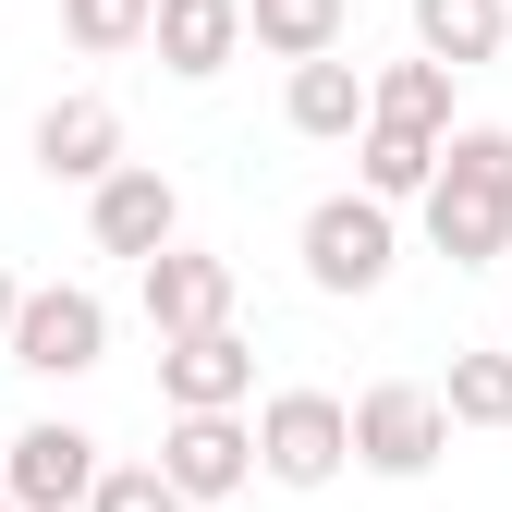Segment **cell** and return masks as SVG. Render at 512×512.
I'll list each match as a JSON object with an SVG mask.
<instances>
[{"instance_id":"obj_11","label":"cell","mask_w":512,"mask_h":512,"mask_svg":"<svg viewBox=\"0 0 512 512\" xmlns=\"http://www.w3.org/2000/svg\"><path fill=\"white\" fill-rule=\"evenodd\" d=\"M159 403L171 415H208V403H256V342L232 330H183V342H159Z\"/></svg>"},{"instance_id":"obj_23","label":"cell","mask_w":512,"mask_h":512,"mask_svg":"<svg viewBox=\"0 0 512 512\" xmlns=\"http://www.w3.org/2000/svg\"><path fill=\"white\" fill-rule=\"evenodd\" d=\"M500 342H512V317H500Z\"/></svg>"},{"instance_id":"obj_16","label":"cell","mask_w":512,"mask_h":512,"mask_svg":"<svg viewBox=\"0 0 512 512\" xmlns=\"http://www.w3.org/2000/svg\"><path fill=\"white\" fill-rule=\"evenodd\" d=\"M244 25H256L269 61H317V49L354 37V0H244Z\"/></svg>"},{"instance_id":"obj_1","label":"cell","mask_w":512,"mask_h":512,"mask_svg":"<svg viewBox=\"0 0 512 512\" xmlns=\"http://www.w3.org/2000/svg\"><path fill=\"white\" fill-rule=\"evenodd\" d=\"M415 220L452 269H500L512 256V122H452L439 135V183L415 196Z\"/></svg>"},{"instance_id":"obj_21","label":"cell","mask_w":512,"mask_h":512,"mask_svg":"<svg viewBox=\"0 0 512 512\" xmlns=\"http://www.w3.org/2000/svg\"><path fill=\"white\" fill-rule=\"evenodd\" d=\"M13 317H25V281H13V256H0V342H13Z\"/></svg>"},{"instance_id":"obj_12","label":"cell","mask_w":512,"mask_h":512,"mask_svg":"<svg viewBox=\"0 0 512 512\" xmlns=\"http://www.w3.org/2000/svg\"><path fill=\"white\" fill-rule=\"evenodd\" d=\"M25 159H37L49 183H110V171H122V110L86 98V86H74V98H49V110H37V135H25Z\"/></svg>"},{"instance_id":"obj_18","label":"cell","mask_w":512,"mask_h":512,"mask_svg":"<svg viewBox=\"0 0 512 512\" xmlns=\"http://www.w3.org/2000/svg\"><path fill=\"white\" fill-rule=\"evenodd\" d=\"M439 403H452V427H512V342H476V354H452Z\"/></svg>"},{"instance_id":"obj_13","label":"cell","mask_w":512,"mask_h":512,"mask_svg":"<svg viewBox=\"0 0 512 512\" xmlns=\"http://www.w3.org/2000/svg\"><path fill=\"white\" fill-rule=\"evenodd\" d=\"M281 122H293L305 147H354L366 122H378V86L354 74L342 49H317V61H293V86H281Z\"/></svg>"},{"instance_id":"obj_5","label":"cell","mask_w":512,"mask_h":512,"mask_svg":"<svg viewBox=\"0 0 512 512\" xmlns=\"http://www.w3.org/2000/svg\"><path fill=\"white\" fill-rule=\"evenodd\" d=\"M0 354L25 378H86V366H110V305L86 281H25V317H13Z\"/></svg>"},{"instance_id":"obj_22","label":"cell","mask_w":512,"mask_h":512,"mask_svg":"<svg viewBox=\"0 0 512 512\" xmlns=\"http://www.w3.org/2000/svg\"><path fill=\"white\" fill-rule=\"evenodd\" d=\"M0 512H25V500H13V488H0Z\"/></svg>"},{"instance_id":"obj_7","label":"cell","mask_w":512,"mask_h":512,"mask_svg":"<svg viewBox=\"0 0 512 512\" xmlns=\"http://www.w3.org/2000/svg\"><path fill=\"white\" fill-rule=\"evenodd\" d=\"M86 244L98 256H159V244H183V183L159 159H122L110 183H86Z\"/></svg>"},{"instance_id":"obj_8","label":"cell","mask_w":512,"mask_h":512,"mask_svg":"<svg viewBox=\"0 0 512 512\" xmlns=\"http://www.w3.org/2000/svg\"><path fill=\"white\" fill-rule=\"evenodd\" d=\"M159 464H171V488L196 500V512H208V500H232V488L256 476V415H244V403L171 415V427H159Z\"/></svg>"},{"instance_id":"obj_14","label":"cell","mask_w":512,"mask_h":512,"mask_svg":"<svg viewBox=\"0 0 512 512\" xmlns=\"http://www.w3.org/2000/svg\"><path fill=\"white\" fill-rule=\"evenodd\" d=\"M354 183L391 196V208H415L427 183H439V135H415V122H366V135H354Z\"/></svg>"},{"instance_id":"obj_6","label":"cell","mask_w":512,"mask_h":512,"mask_svg":"<svg viewBox=\"0 0 512 512\" xmlns=\"http://www.w3.org/2000/svg\"><path fill=\"white\" fill-rule=\"evenodd\" d=\"M98 476H110V452L74 415H37V427H13V452H0V488H13L25 512H86Z\"/></svg>"},{"instance_id":"obj_20","label":"cell","mask_w":512,"mask_h":512,"mask_svg":"<svg viewBox=\"0 0 512 512\" xmlns=\"http://www.w3.org/2000/svg\"><path fill=\"white\" fill-rule=\"evenodd\" d=\"M86 512H196V500H183V488H171V464H110Z\"/></svg>"},{"instance_id":"obj_4","label":"cell","mask_w":512,"mask_h":512,"mask_svg":"<svg viewBox=\"0 0 512 512\" xmlns=\"http://www.w3.org/2000/svg\"><path fill=\"white\" fill-rule=\"evenodd\" d=\"M354 464V403L342 391H269L256 403V476L269 488H330Z\"/></svg>"},{"instance_id":"obj_24","label":"cell","mask_w":512,"mask_h":512,"mask_svg":"<svg viewBox=\"0 0 512 512\" xmlns=\"http://www.w3.org/2000/svg\"><path fill=\"white\" fill-rule=\"evenodd\" d=\"M0 452H13V439H0Z\"/></svg>"},{"instance_id":"obj_2","label":"cell","mask_w":512,"mask_h":512,"mask_svg":"<svg viewBox=\"0 0 512 512\" xmlns=\"http://www.w3.org/2000/svg\"><path fill=\"white\" fill-rule=\"evenodd\" d=\"M293 256H305V281L330 293V305H354V293H378L403 269V220H391V196H317L305 208V232H293Z\"/></svg>"},{"instance_id":"obj_19","label":"cell","mask_w":512,"mask_h":512,"mask_svg":"<svg viewBox=\"0 0 512 512\" xmlns=\"http://www.w3.org/2000/svg\"><path fill=\"white\" fill-rule=\"evenodd\" d=\"M159 25V0H61V37H74L86 61H122V49H147Z\"/></svg>"},{"instance_id":"obj_3","label":"cell","mask_w":512,"mask_h":512,"mask_svg":"<svg viewBox=\"0 0 512 512\" xmlns=\"http://www.w3.org/2000/svg\"><path fill=\"white\" fill-rule=\"evenodd\" d=\"M439 452H452V403H439V378H366L354 391V464L366 476H427Z\"/></svg>"},{"instance_id":"obj_10","label":"cell","mask_w":512,"mask_h":512,"mask_svg":"<svg viewBox=\"0 0 512 512\" xmlns=\"http://www.w3.org/2000/svg\"><path fill=\"white\" fill-rule=\"evenodd\" d=\"M147 49H159V74H171V86H220L232 61L256 49V25H244V0H159Z\"/></svg>"},{"instance_id":"obj_9","label":"cell","mask_w":512,"mask_h":512,"mask_svg":"<svg viewBox=\"0 0 512 512\" xmlns=\"http://www.w3.org/2000/svg\"><path fill=\"white\" fill-rule=\"evenodd\" d=\"M135 305H147L159 342L220 330V317H232V256H208V244H159V256H135Z\"/></svg>"},{"instance_id":"obj_15","label":"cell","mask_w":512,"mask_h":512,"mask_svg":"<svg viewBox=\"0 0 512 512\" xmlns=\"http://www.w3.org/2000/svg\"><path fill=\"white\" fill-rule=\"evenodd\" d=\"M500 37H512V0H415V49L452 61V74L500 61Z\"/></svg>"},{"instance_id":"obj_17","label":"cell","mask_w":512,"mask_h":512,"mask_svg":"<svg viewBox=\"0 0 512 512\" xmlns=\"http://www.w3.org/2000/svg\"><path fill=\"white\" fill-rule=\"evenodd\" d=\"M366 86H378V122H415V135H452V61H427V49H415V61H378Z\"/></svg>"}]
</instances>
